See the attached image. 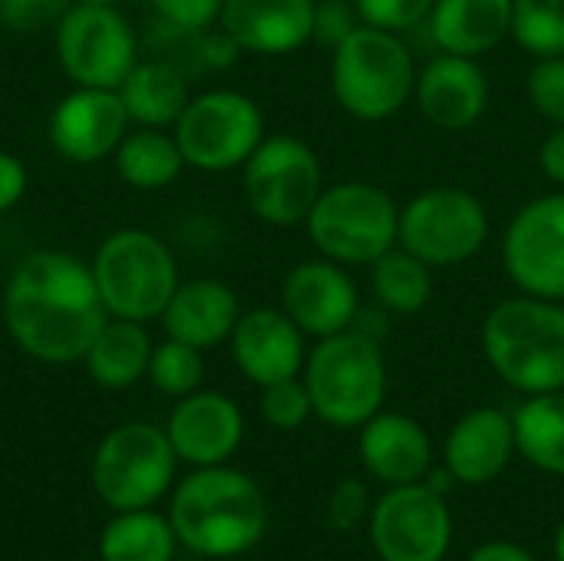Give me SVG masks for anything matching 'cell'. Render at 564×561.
Wrapping results in <instances>:
<instances>
[{"label":"cell","instance_id":"cell-44","mask_svg":"<svg viewBox=\"0 0 564 561\" xmlns=\"http://www.w3.org/2000/svg\"><path fill=\"white\" fill-rule=\"evenodd\" d=\"M555 561H564V522L562 529H558V536H555Z\"/></svg>","mask_w":564,"mask_h":561},{"label":"cell","instance_id":"cell-17","mask_svg":"<svg viewBox=\"0 0 564 561\" xmlns=\"http://www.w3.org/2000/svg\"><path fill=\"white\" fill-rule=\"evenodd\" d=\"M228 344L238 370L258 387L301 377L307 360V334L284 314V308L241 311Z\"/></svg>","mask_w":564,"mask_h":561},{"label":"cell","instance_id":"cell-2","mask_svg":"<svg viewBox=\"0 0 564 561\" xmlns=\"http://www.w3.org/2000/svg\"><path fill=\"white\" fill-rule=\"evenodd\" d=\"M175 539L205 559H235L258 546L268 529V503L258 483L238 470L195 466L169 506Z\"/></svg>","mask_w":564,"mask_h":561},{"label":"cell","instance_id":"cell-41","mask_svg":"<svg viewBox=\"0 0 564 561\" xmlns=\"http://www.w3.org/2000/svg\"><path fill=\"white\" fill-rule=\"evenodd\" d=\"M23 192H26V165L13 152L0 149V212H10L23 198Z\"/></svg>","mask_w":564,"mask_h":561},{"label":"cell","instance_id":"cell-45","mask_svg":"<svg viewBox=\"0 0 564 561\" xmlns=\"http://www.w3.org/2000/svg\"><path fill=\"white\" fill-rule=\"evenodd\" d=\"M73 3H119V0H73Z\"/></svg>","mask_w":564,"mask_h":561},{"label":"cell","instance_id":"cell-33","mask_svg":"<svg viewBox=\"0 0 564 561\" xmlns=\"http://www.w3.org/2000/svg\"><path fill=\"white\" fill-rule=\"evenodd\" d=\"M261 417L274 430H297L314 417L311 393L304 387V377L278 380L261 387Z\"/></svg>","mask_w":564,"mask_h":561},{"label":"cell","instance_id":"cell-40","mask_svg":"<svg viewBox=\"0 0 564 561\" xmlns=\"http://www.w3.org/2000/svg\"><path fill=\"white\" fill-rule=\"evenodd\" d=\"M195 40H198V56H202V63L212 66V69H228V66L238 60V53H241V46H238L221 26H212V30L198 33Z\"/></svg>","mask_w":564,"mask_h":561},{"label":"cell","instance_id":"cell-32","mask_svg":"<svg viewBox=\"0 0 564 561\" xmlns=\"http://www.w3.org/2000/svg\"><path fill=\"white\" fill-rule=\"evenodd\" d=\"M145 377H149L152 387L162 390L165 397L182 400V397L202 390V380H205L202 350L192 347V344H182V341H175V337H165L162 344L152 347Z\"/></svg>","mask_w":564,"mask_h":561},{"label":"cell","instance_id":"cell-16","mask_svg":"<svg viewBox=\"0 0 564 561\" xmlns=\"http://www.w3.org/2000/svg\"><path fill=\"white\" fill-rule=\"evenodd\" d=\"M281 308L307 337L321 341L357 324L360 291L344 265L330 258H311L288 271L281 284Z\"/></svg>","mask_w":564,"mask_h":561},{"label":"cell","instance_id":"cell-34","mask_svg":"<svg viewBox=\"0 0 564 561\" xmlns=\"http://www.w3.org/2000/svg\"><path fill=\"white\" fill-rule=\"evenodd\" d=\"M525 93L542 119L564 126V56H539L529 69Z\"/></svg>","mask_w":564,"mask_h":561},{"label":"cell","instance_id":"cell-6","mask_svg":"<svg viewBox=\"0 0 564 561\" xmlns=\"http://www.w3.org/2000/svg\"><path fill=\"white\" fill-rule=\"evenodd\" d=\"M89 268L106 314L139 324L162 317L182 284L172 248L145 228L112 231L96 248Z\"/></svg>","mask_w":564,"mask_h":561},{"label":"cell","instance_id":"cell-23","mask_svg":"<svg viewBox=\"0 0 564 561\" xmlns=\"http://www.w3.org/2000/svg\"><path fill=\"white\" fill-rule=\"evenodd\" d=\"M238 317H241L238 294L225 281L195 278L175 288L159 321L165 327V337H175L198 350H212L231 341Z\"/></svg>","mask_w":564,"mask_h":561},{"label":"cell","instance_id":"cell-4","mask_svg":"<svg viewBox=\"0 0 564 561\" xmlns=\"http://www.w3.org/2000/svg\"><path fill=\"white\" fill-rule=\"evenodd\" d=\"M304 387L314 403V417L334 430H360L383 410L387 400V360L380 337L364 327L321 337L304 360Z\"/></svg>","mask_w":564,"mask_h":561},{"label":"cell","instance_id":"cell-13","mask_svg":"<svg viewBox=\"0 0 564 561\" xmlns=\"http://www.w3.org/2000/svg\"><path fill=\"white\" fill-rule=\"evenodd\" d=\"M370 542L380 561H443L453 542L446 496L426 479L390 486L370 509Z\"/></svg>","mask_w":564,"mask_h":561},{"label":"cell","instance_id":"cell-15","mask_svg":"<svg viewBox=\"0 0 564 561\" xmlns=\"http://www.w3.org/2000/svg\"><path fill=\"white\" fill-rule=\"evenodd\" d=\"M129 132V112L116 89L73 86L50 112L46 136L59 159L93 165L112 155Z\"/></svg>","mask_w":564,"mask_h":561},{"label":"cell","instance_id":"cell-18","mask_svg":"<svg viewBox=\"0 0 564 561\" xmlns=\"http://www.w3.org/2000/svg\"><path fill=\"white\" fill-rule=\"evenodd\" d=\"M413 99L426 122L459 132L476 126L489 109V76L476 56L436 53L416 69Z\"/></svg>","mask_w":564,"mask_h":561},{"label":"cell","instance_id":"cell-30","mask_svg":"<svg viewBox=\"0 0 564 561\" xmlns=\"http://www.w3.org/2000/svg\"><path fill=\"white\" fill-rule=\"evenodd\" d=\"M370 288L377 304L410 317L433 301V268L397 245L370 265Z\"/></svg>","mask_w":564,"mask_h":561},{"label":"cell","instance_id":"cell-1","mask_svg":"<svg viewBox=\"0 0 564 561\" xmlns=\"http://www.w3.org/2000/svg\"><path fill=\"white\" fill-rule=\"evenodd\" d=\"M106 321L93 268L76 255L36 248L13 265L3 288V324L26 357L76 364Z\"/></svg>","mask_w":564,"mask_h":561},{"label":"cell","instance_id":"cell-20","mask_svg":"<svg viewBox=\"0 0 564 561\" xmlns=\"http://www.w3.org/2000/svg\"><path fill=\"white\" fill-rule=\"evenodd\" d=\"M516 453L512 417L499 407H476L453 423L443 443V466L463 486H486L509 470Z\"/></svg>","mask_w":564,"mask_h":561},{"label":"cell","instance_id":"cell-14","mask_svg":"<svg viewBox=\"0 0 564 561\" xmlns=\"http://www.w3.org/2000/svg\"><path fill=\"white\" fill-rule=\"evenodd\" d=\"M502 268L519 294L564 301V188L512 215L502 235Z\"/></svg>","mask_w":564,"mask_h":561},{"label":"cell","instance_id":"cell-36","mask_svg":"<svg viewBox=\"0 0 564 561\" xmlns=\"http://www.w3.org/2000/svg\"><path fill=\"white\" fill-rule=\"evenodd\" d=\"M149 7L169 30L198 36V33L218 26L225 0H149Z\"/></svg>","mask_w":564,"mask_h":561},{"label":"cell","instance_id":"cell-7","mask_svg":"<svg viewBox=\"0 0 564 561\" xmlns=\"http://www.w3.org/2000/svg\"><path fill=\"white\" fill-rule=\"evenodd\" d=\"M304 228L321 258L370 268L400 241V205L373 182H337L321 192Z\"/></svg>","mask_w":564,"mask_h":561},{"label":"cell","instance_id":"cell-43","mask_svg":"<svg viewBox=\"0 0 564 561\" xmlns=\"http://www.w3.org/2000/svg\"><path fill=\"white\" fill-rule=\"evenodd\" d=\"M469 561H535V555L516 542H486L469 555Z\"/></svg>","mask_w":564,"mask_h":561},{"label":"cell","instance_id":"cell-5","mask_svg":"<svg viewBox=\"0 0 564 561\" xmlns=\"http://www.w3.org/2000/svg\"><path fill=\"white\" fill-rule=\"evenodd\" d=\"M330 53V89L347 116L383 122L413 99L416 63L400 33L360 23Z\"/></svg>","mask_w":564,"mask_h":561},{"label":"cell","instance_id":"cell-19","mask_svg":"<svg viewBox=\"0 0 564 561\" xmlns=\"http://www.w3.org/2000/svg\"><path fill=\"white\" fill-rule=\"evenodd\" d=\"M165 433L182 463L221 466L241 446L245 417L231 397L215 390H195L175 403Z\"/></svg>","mask_w":564,"mask_h":561},{"label":"cell","instance_id":"cell-25","mask_svg":"<svg viewBox=\"0 0 564 561\" xmlns=\"http://www.w3.org/2000/svg\"><path fill=\"white\" fill-rule=\"evenodd\" d=\"M116 93L129 112V122L149 129L175 126L192 99L185 73L165 60H139Z\"/></svg>","mask_w":564,"mask_h":561},{"label":"cell","instance_id":"cell-12","mask_svg":"<svg viewBox=\"0 0 564 561\" xmlns=\"http://www.w3.org/2000/svg\"><path fill=\"white\" fill-rule=\"evenodd\" d=\"M56 56L76 86L119 89L139 63V40L116 3H73L53 26Z\"/></svg>","mask_w":564,"mask_h":561},{"label":"cell","instance_id":"cell-9","mask_svg":"<svg viewBox=\"0 0 564 561\" xmlns=\"http://www.w3.org/2000/svg\"><path fill=\"white\" fill-rule=\"evenodd\" d=\"M175 450L169 433L152 423H122L102 436L93 453V489L116 509H152L175 479Z\"/></svg>","mask_w":564,"mask_h":561},{"label":"cell","instance_id":"cell-26","mask_svg":"<svg viewBox=\"0 0 564 561\" xmlns=\"http://www.w3.org/2000/svg\"><path fill=\"white\" fill-rule=\"evenodd\" d=\"M152 347L155 344H152L145 324L109 317L99 327L96 341L89 344L83 364H86V374L93 384H99L106 390H126L145 377Z\"/></svg>","mask_w":564,"mask_h":561},{"label":"cell","instance_id":"cell-29","mask_svg":"<svg viewBox=\"0 0 564 561\" xmlns=\"http://www.w3.org/2000/svg\"><path fill=\"white\" fill-rule=\"evenodd\" d=\"M175 529L165 516L152 509H126L109 519L99 536L102 561H172L175 555Z\"/></svg>","mask_w":564,"mask_h":561},{"label":"cell","instance_id":"cell-27","mask_svg":"<svg viewBox=\"0 0 564 561\" xmlns=\"http://www.w3.org/2000/svg\"><path fill=\"white\" fill-rule=\"evenodd\" d=\"M112 165L126 185L139 192H155V188L172 185L182 175L185 155L172 132L139 126L122 136L119 149L112 152Z\"/></svg>","mask_w":564,"mask_h":561},{"label":"cell","instance_id":"cell-42","mask_svg":"<svg viewBox=\"0 0 564 561\" xmlns=\"http://www.w3.org/2000/svg\"><path fill=\"white\" fill-rule=\"evenodd\" d=\"M539 169L549 182L564 188V126H555L539 145Z\"/></svg>","mask_w":564,"mask_h":561},{"label":"cell","instance_id":"cell-21","mask_svg":"<svg viewBox=\"0 0 564 561\" xmlns=\"http://www.w3.org/2000/svg\"><path fill=\"white\" fill-rule=\"evenodd\" d=\"M317 0H225L218 26L241 53L284 56L314 40Z\"/></svg>","mask_w":564,"mask_h":561},{"label":"cell","instance_id":"cell-10","mask_svg":"<svg viewBox=\"0 0 564 561\" xmlns=\"http://www.w3.org/2000/svg\"><path fill=\"white\" fill-rule=\"evenodd\" d=\"M172 136L188 169L198 172H235L261 145L264 112L238 89H208L188 99Z\"/></svg>","mask_w":564,"mask_h":561},{"label":"cell","instance_id":"cell-11","mask_svg":"<svg viewBox=\"0 0 564 561\" xmlns=\"http://www.w3.org/2000/svg\"><path fill=\"white\" fill-rule=\"evenodd\" d=\"M489 238L486 202L459 185H436L400 208V248L436 268H453L482 251Z\"/></svg>","mask_w":564,"mask_h":561},{"label":"cell","instance_id":"cell-22","mask_svg":"<svg viewBox=\"0 0 564 561\" xmlns=\"http://www.w3.org/2000/svg\"><path fill=\"white\" fill-rule=\"evenodd\" d=\"M360 460L383 486L423 483L433 466V443L413 417L380 410L360 427Z\"/></svg>","mask_w":564,"mask_h":561},{"label":"cell","instance_id":"cell-24","mask_svg":"<svg viewBox=\"0 0 564 561\" xmlns=\"http://www.w3.org/2000/svg\"><path fill=\"white\" fill-rule=\"evenodd\" d=\"M426 30L440 53L482 56L512 36V0H436Z\"/></svg>","mask_w":564,"mask_h":561},{"label":"cell","instance_id":"cell-38","mask_svg":"<svg viewBox=\"0 0 564 561\" xmlns=\"http://www.w3.org/2000/svg\"><path fill=\"white\" fill-rule=\"evenodd\" d=\"M360 26L354 0H317L314 3V43L337 46Z\"/></svg>","mask_w":564,"mask_h":561},{"label":"cell","instance_id":"cell-37","mask_svg":"<svg viewBox=\"0 0 564 561\" xmlns=\"http://www.w3.org/2000/svg\"><path fill=\"white\" fill-rule=\"evenodd\" d=\"M73 0H0V23L10 33H43L63 20Z\"/></svg>","mask_w":564,"mask_h":561},{"label":"cell","instance_id":"cell-28","mask_svg":"<svg viewBox=\"0 0 564 561\" xmlns=\"http://www.w3.org/2000/svg\"><path fill=\"white\" fill-rule=\"evenodd\" d=\"M516 450L542 473L564 476V390L525 397L512 413Z\"/></svg>","mask_w":564,"mask_h":561},{"label":"cell","instance_id":"cell-39","mask_svg":"<svg viewBox=\"0 0 564 561\" xmlns=\"http://www.w3.org/2000/svg\"><path fill=\"white\" fill-rule=\"evenodd\" d=\"M367 486L360 479H344L337 483V489L327 499V522L337 532H350L360 526V519L367 516Z\"/></svg>","mask_w":564,"mask_h":561},{"label":"cell","instance_id":"cell-8","mask_svg":"<svg viewBox=\"0 0 564 561\" xmlns=\"http://www.w3.org/2000/svg\"><path fill=\"white\" fill-rule=\"evenodd\" d=\"M241 188L251 215L274 228L304 225L324 185L317 152L291 132L264 136L251 159L241 165Z\"/></svg>","mask_w":564,"mask_h":561},{"label":"cell","instance_id":"cell-31","mask_svg":"<svg viewBox=\"0 0 564 561\" xmlns=\"http://www.w3.org/2000/svg\"><path fill=\"white\" fill-rule=\"evenodd\" d=\"M512 40L539 56H564V0H512Z\"/></svg>","mask_w":564,"mask_h":561},{"label":"cell","instance_id":"cell-3","mask_svg":"<svg viewBox=\"0 0 564 561\" xmlns=\"http://www.w3.org/2000/svg\"><path fill=\"white\" fill-rule=\"evenodd\" d=\"M482 354L499 380L525 397L564 390V301H499L482 321Z\"/></svg>","mask_w":564,"mask_h":561},{"label":"cell","instance_id":"cell-35","mask_svg":"<svg viewBox=\"0 0 564 561\" xmlns=\"http://www.w3.org/2000/svg\"><path fill=\"white\" fill-rule=\"evenodd\" d=\"M436 0H354L360 23L387 30V33H410L416 26H426L430 10Z\"/></svg>","mask_w":564,"mask_h":561}]
</instances>
